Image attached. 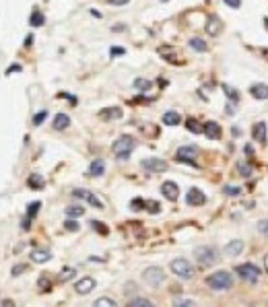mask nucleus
<instances>
[{"mask_svg":"<svg viewBox=\"0 0 268 307\" xmlns=\"http://www.w3.org/2000/svg\"><path fill=\"white\" fill-rule=\"evenodd\" d=\"M128 305H130V307H153V301L142 299V297H136V299H132Z\"/></svg>","mask_w":268,"mask_h":307,"instance_id":"29","label":"nucleus"},{"mask_svg":"<svg viewBox=\"0 0 268 307\" xmlns=\"http://www.w3.org/2000/svg\"><path fill=\"white\" fill-rule=\"evenodd\" d=\"M110 54H112V56H124V54H126V49L120 47V45H114V47L110 49Z\"/></svg>","mask_w":268,"mask_h":307,"instance_id":"40","label":"nucleus"},{"mask_svg":"<svg viewBox=\"0 0 268 307\" xmlns=\"http://www.w3.org/2000/svg\"><path fill=\"white\" fill-rule=\"evenodd\" d=\"M202 132H204L208 138H212V140H219V138H221V126H219L217 122H206Z\"/></svg>","mask_w":268,"mask_h":307,"instance_id":"16","label":"nucleus"},{"mask_svg":"<svg viewBox=\"0 0 268 307\" xmlns=\"http://www.w3.org/2000/svg\"><path fill=\"white\" fill-rule=\"evenodd\" d=\"M161 194H163L167 200H178L180 188H178L176 182H163V184H161Z\"/></svg>","mask_w":268,"mask_h":307,"instance_id":"13","label":"nucleus"},{"mask_svg":"<svg viewBox=\"0 0 268 307\" xmlns=\"http://www.w3.org/2000/svg\"><path fill=\"white\" fill-rule=\"evenodd\" d=\"M186 202L190 204V207H202V204L206 202V196H204V192H202V190H198V188H190V190H188V194H186Z\"/></svg>","mask_w":268,"mask_h":307,"instance_id":"10","label":"nucleus"},{"mask_svg":"<svg viewBox=\"0 0 268 307\" xmlns=\"http://www.w3.org/2000/svg\"><path fill=\"white\" fill-rule=\"evenodd\" d=\"M190 47H192V49H196V52H206V49H208L206 41H204V39H200V37H192V39H190Z\"/></svg>","mask_w":268,"mask_h":307,"instance_id":"25","label":"nucleus"},{"mask_svg":"<svg viewBox=\"0 0 268 307\" xmlns=\"http://www.w3.org/2000/svg\"><path fill=\"white\" fill-rule=\"evenodd\" d=\"M132 209H144V200H132Z\"/></svg>","mask_w":268,"mask_h":307,"instance_id":"45","label":"nucleus"},{"mask_svg":"<svg viewBox=\"0 0 268 307\" xmlns=\"http://www.w3.org/2000/svg\"><path fill=\"white\" fill-rule=\"evenodd\" d=\"M29 23H31V27H41V25L45 23V19H43V15H41V13H37V11H35V13L31 15Z\"/></svg>","mask_w":268,"mask_h":307,"instance_id":"30","label":"nucleus"},{"mask_svg":"<svg viewBox=\"0 0 268 307\" xmlns=\"http://www.w3.org/2000/svg\"><path fill=\"white\" fill-rule=\"evenodd\" d=\"M254 138L258 140V142H266V124L264 122H260V124H256L254 126Z\"/></svg>","mask_w":268,"mask_h":307,"instance_id":"22","label":"nucleus"},{"mask_svg":"<svg viewBox=\"0 0 268 307\" xmlns=\"http://www.w3.org/2000/svg\"><path fill=\"white\" fill-rule=\"evenodd\" d=\"M258 231L264 235V237H268V219L266 221H260L258 223Z\"/></svg>","mask_w":268,"mask_h":307,"instance_id":"39","label":"nucleus"},{"mask_svg":"<svg viewBox=\"0 0 268 307\" xmlns=\"http://www.w3.org/2000/svg\"><path fill=\"white\" fill-rule=\"evenodd\" d=\"M223 91H225V93H227V95L231 97V101H237V99H239V93H237L235 89H231V87H227V85H223Z\"/></svg>","mask_w":268,"mask_h":307,"instance_id":"35","label":"nucleus"},{"mask_svg":"<svg viewBox=\"0 0 268 307\" xmlns=\"http://www.w3.org/2000/svg\"><path fill=\"white\" fill-rule=\"evenodd\" d=\"M45 116H47V112H39V114H35V118H33V124H35V126H39V124H43V120H45Z\"/></svg>","mask_w":268,"mask_h":307,"instance_id":"41","label":"nucleus"},{"mask_svg":"<svg viewBox=\"0 0 268 307\" xmlns=\"http://www.w3.org/2000/svg\"><path fill=\"white\" fill-rule=\"evenodd\" d=\"M174 305H176V307H178V305H180V307H190V305H194V301H192V299H174Z\"/></svg>","mask_w":268,"mask_h":307,"instance_id":"37","label":"nucleus"},{"mask_svg":"<svg viewBox=\"0 0 268 307\" xmlns=\"http://www.w3.org/2000/svg\"><path fill=\"white\" fill-rule=\"evenodd\" d=\"M206 285L212 291H227V289L233 287V276L227 270H217V272H212L210 276H206Z\"/></svg>","mask_w":268,"mask_h":307,"instance_id":"1","label":"nucleus"},{"mask_svg":"<svg viewBox=\"0 0 268 307\" xmlns=\"http://www.w3.org/2000/svg\"><path fill=\"white\" fill-rule=\"evenodd\" d=\"M264 25H266V29H268V19H264Z\"/></svg>","mask_w":268,"mask_h":307,"instance_id":"49","label":"nucleus"},{"mask_svg":"<svg viewBox=\"0 0 268 307\" xmlns=\"http://www.w3.org/2000/svg\"><path fill=\"white\" fill-rule=\"evenodd\" d=\"M110 5H114V7H122V5H128V0H107Z\"/></svg>","mask_w":268,"mask_h":307,"instance_id":"46","label":"nucleus"},{"mask_svg":"<svg viewBox=\"0 0 268 307\" xmlns=\"http://www.w3.org/2000/svg\"><path fill=\"white\" fill-rule=\"evenodd\" d=\"M134 87H136L138 91H149V89H151V81H147V79H138V81L134 83Z\"/></svg>","mask_w":268,"mask_h":307,"instance_id":"32","label":"nucleus"},{"mask_svg":"<svg viewBox=\"0 0 268 307\" xmlns=\"http://www.w3.org/2000/svg\"><path fill=\"white\" fill-rule=\"evenodd\" d=\"M237 169H239V173H241V175H250V173H252V169L248 167V163H241Z\"/></svg>","mask_w":268,"mask_h":307,"instance_id":"43","label":"nucleus"},{"mask_svg":"<svg viewBox=\"0 0 268 307\" xmlns=\"http://www.w3.org/2000/svg\"><path fill=\"white\" fill-rule=\"evenodd\" d=\"M264 268H266V272H268V253L264 255Z\"/></svg>","mask_w":268,"mask_h":307,"instance_id":"48","label":"nucleus"},{"mask_svg":"<svg viewBox=\"0 0 268 307\" xmlns=\"http://www.w3.org/2000/svg\"><path fill=\"white\" fill-rule=\"evenodd\" d=\"M243 251V241L241 239H233L225 245V253L229 255V258H235V255H239Z\"/></svg>","mask_w":268,"mask_h":307,"instance_id":"15","label":"nucleus"},{"mask_svg":"<svg viewBox=\"0 0 268 307\" xmlns=\"http://www.w3.org/2000/svg\"><path fill=\"white\" fill-rule=\"evenodd\" d=\"M142 169H144V171H151V173H163V171H167V163H165L163 159L151 157V159H144V161H142Z\"/></svg>","mask_w":268,"mask_h":307,"instance_id":"8","label":"nucleus"},{"mask_svg":"<svg viewBox=\"0 0 268 307\" xmlns=\"http://www.w3.org/2000/svg\"><path fill=\"white\" fill-rule=\"evenodd\" d=\"M169 268H172V272H174L176 276H180V278H186V280L194 278V268H192V264H190L186 258H176V260L169 264Z\"/></svg>","mask_w":268,"mask_h":307,"instance_id":"4","label":"nucleus"},{"mask_svg":"<svg viewBox=\"0 0 268 307\" xmlns=\"http://www.w3.org/2000/svg\"><path fill=\"white\" fill-rule=\"evenodd\" d=\"M223 192H225L227 196H239V192H241V190H239V188H235V186H225V188H223Z\"/></svg>","mask_w":268,"mask_h":307,"instance_id":"36","label":"nucleus"},{"mask_svg":"<svg viewBox=\"0 0 268 307\" xmlns=\"http://www.w3.org/2000/svg\"><path fill=\"white\" fill-rule=\"evenodd\" d=\"M72 196H75V198H83V200H87V202L91 204V207H95V209H103L101 200H97V196H95L93 192H89V190L77 188V190H72Z\"/></svg>","mask_w":268,"mask_h":307,"instance_id":"9","label":"nucleus"},{"mask_svg":"<svg viewBox=\"0 0 268 307\" xmlns=\"http://www.w3.org/2000/svg\"><path fill=\"white\" fill-rule=\"evenodd\" d=\"M95 278H91V276H85V278H81V280H77L75 283V291L79 293V295H89L93 289H95Z\"/></svg>","mask_w":268,"mask_h":307,"instance_id":"11","label":"nucleus"},{"mask_svg":"<svg viewBox=\"0 0 268 307\" xmlns=\"http://www.w3.org/2000/svg\"><path fill=\"white\" fill-rule=\"evenodd\" d=\"M194 258H196V262L202 264V266H212V264H217L219 253L214 251L212 247H208V245H200V247L194 249Z\"/></svg>","mask_w":268,"mask_h":307,"instance_id":"3","label":"nucleus"},{"mask_svg":"<svg viewBox=\"0 0 268 307\" xmlns=\"http://www.w3.org/2000/svg\"><path fill=\"white\" fill-rule=\"evenodd\" d=\"M163 3H167V0H163Z\"/></svg>","mask_w":268,"mask_h":307,"instance_id":"50","label":"nucleus"},{"mask_svg":"<svg viewBox=\"0 0 268 307\" xmlns=\"http://www.w3.org/2000/svg\"><path fill=\"white\" fill-rule=\"evenodd\" d=\"M25 270H27V266H25V264H17V266L13 268V276H19V274H21V272H25Z\"/></svg>","mask_w":268,"mask_h":307,"instance_id":"42","label":"nucleus"},{"mask_svg":"<svg viewBox=\"0 0 268 307\" xmlns=\"http://www.w3.org/2000/svg\"><path fill=\"white\" fill-rule=\"evenodd\" d=\"M196 155H198V148H196V146H182V148H178V152H176V159L182 161V163H188V165L198 167V165L194 163V157H196Z\"/></svg>","mask_w":268,"mask_h":307,"instance_id":"7","label":"nucleus"},{"mask_svg":"<svg viewBox=\"0 0 268 307\" xmlns=\"http://www.w3.org/2000/svg\"><path fill=\"white\" fill-rule=\"evenodd\" d=\"M41 209V202H31L29 207H27V219H25V223H23V229L27 231L29 229V225H31V219L35 217V213Z\"/></svg>","mask_w":268,"mask_h":307,"instance_id":"18","label":"nucleus"},{"mask_svg":"<svg viewBox=\"0 0 268 307\" xmlns=\"http://www.w3.org/2000/svg\"><path fill=\"white\" fill-rule=\"evenodd\" d=\"M235 272L243 278V280H248V283H256L258 278H260V268L256 266V264H239L237 268H235Z\"/></svg>","mask_w":268,"mask_h":307,"instance_id":"6","label":"nucleus"},{"mask_svg":"<svg viewBox=\"0 0 268 307\" xmlns=\"http://www.w3.org/2000/svg\"><path fill=\"white\" fill-rule=\"evenodd\" d=\"M66 215H68V219H79V217L85 215V209L81 207V204H70V207L66 209Z\"/></svg>","mask_w":268,"mask_h":307,"instance_id":"23","label":"nucleus"},{"mask_svg":"<svg viewBox=\"0 0 268 307\" xmlns=\"http://www.w3.org/2000/svg\"><path fill=\"white\" fill-rule=\"evenodd\" d=\"M91 227L97 229V233H101V235H107V231H110V229H107L103 223H99V221H91Z\"/></svg>","mask_w":268,"mask_h":307,"instance_id":"33","label":"nucleus"},{"mask_svg":"<svg viewBox=\"0 0 268 307\" xmlns=\"http://www.w3.org/2000/svg\"><path fill=\"white\" fill-rule=\"evenodd\" d=\"M225 5L231 9H239L241 7V0H225Z\"/></svg>","mask_w":268,"mask_h":307,"instance_id":"44","label":"nucleus"},{"mask_svg":"<svg viewBox=\"0 0 268 307\" xmlns=\"http://www.w3.org/2000/svg\"><path fill=\"white\" fill-rule=\"evenodd\" d=\"M29 188H33V190L43 188V177H41V175H37V173L29 175Z\"/></svg>","mask_w":268,"mask_h":307,"instance_id":"27","label":"nucleus"},{"mask_svg":"<svg viewBox=\"0 0 268 307\" xmlns=\"http://www.w3.org/2000/svg\"><path fill=\"white\" fill-rule=\"evenodd\" d=\"M142 280H144L149 287L157 289V287L163 285V280H165V272L161 270L159 266H149V268L142 272Z\"/></svg>","mask_w":268,"mask_h":307,"instance_id":"5","label":"nucleus"},{"mask_svg":"<svg viewBox=\"0 0 268 307\" xmlns=\"http://www.w3.org/2000/svg\"><path fill=\"white\" fill-rule=\"evenodd\" d=\"M250 93H252V97H254V99L264 101V99H268V85H264V83L254 85V87L250 89Z\"/></svg>","mask_w":268,"mask_h":307,"instance_id":"17","label":"nucleus"},{"mask_svg":"<svg viewBox=\"0 0 268 307\" xmlns=\"http://www.w3.org/2000/svg\"><path fill=\"white\" fill-rule=\"evenodd\" d=\"M99 116L103 120H118V118H122V110L120 108H105L99 112Z\"/></svg>","mask_w":268,"mask_h":307,"instance_id":"19","label":"nucleus"},{"mask_svg":"<svg viewBox=\"0 0 268 307\" xmlns=\"http://www.w3.org/2000/svg\"><path fill=\"white\" fill-rule=\"evenodd\" d=\"M54 130H66L68 126H70V118L66 116V114H58L56 118H54Z\"/></svg>","mask_w":268,"mask_h":307,"instance_id":"20","label":"nucleus"},{"mask_svg":"<svg viewBox=\"0 0 268 307\" xmlns=\"http://www.w3.org/2000/svg\"><path fill=\"white\" fill-rule=\"evenodd\" d=\"M134 138L130 136V134H124V136H120L116 142H114V155L118 157V159H128L130 157V152H132V148H134Z\"/></svg>","mask_w":268,"mask_h":307,"instance_id":"2","label":"nucleus"},{"mask_svg":"<svg viewBox=\"0 0 268 307\" xmlns=\"http://www.w3.org/2000/svg\"><path fill=\"white\" fill-rule=\"evenodd\" d=\"M204 29H206V33H210V35H219L221 29H223V23H221V19H219L217 15H210V17L206 19Z\"/></svg>","mask_w":268,"mask_h":307,"instance_id":"14","label":"nucleus"},{"mask_svg":"<svg viewBox=\"0 0 268 307\" xmlns=\"http://www.w3.org/2000/svg\"><path fill=\"white\" fill-rule=\"evenodd\" d=\"M103 171H105V163H103L101 159H95V161L89 165V175H93V177L103 175Z\"/></svg>","mask_w":268,"mask_h":307,"instance_id":"21","label":"nucleus"},{"mask_svg":"<svg viewBox=\"0 0 268 307\" xmlns=\"http://www.w3.org/2000/svg\"><path fill=\"white\" fill-rule=\"evenodd\" d=\"M180 122H182V118H180L178 112H167L163 116V124H167V126H178Z\"/></svg>","mask_w":268,"mask_h":307,"instance_id":"24","label":"nucleus"},{"mask_svg":"<svg viewBox=\"0 0 268 307\" xmlns=\"http://www.w3.org/2000/svg\"><path fill=\"white\" fill-rule=\"evenodd\" d=\"M21 70V64H13L9 70H7V74H13V72H19Z\"/></svg>","mask_w":268,"mask_h":307,"instance_id":"47","label":"nucleus"},{"mask_svg":"<svg viewBox=\"0 0 268 307\" xmlns=\"http://www.w3.org/2000/svg\"><path fill=\"white\" fill-rule=\"evenodd\" d=\"M75 274H77L75 268H64V270L60 272V280H68V278H72Z\"/></svg>","mask_w":268,"mask_h":307,"instance_id":"34","label":"nucleus"},{"mask_svg":"<svg viewBox=\"0 0 268 307\" xmlns=\"http://www.w3.org/2000/svg\"><path fill=\"white\" fill-rule=\"evenodd\" d=\"M95 307H116V301L103 297V299H97V301H95Z\"/></svg>","mask_w":268,"mask_h":307,"instance_id":"31","label":"nucleus"},{"mask_svg":"<svg viewBox=\"0 0 268 307\" xmlns=\"http://www.w3.org/2000/svg\"><path fill=\"white\" fill-rule=\"evenodd\" d=\"M64 229H66V231H79V223L72 221V219H68V221L64 223Z\"/></svg>","mask_w":268,"mask_h":307,"instance_id":"38","label":"nucleus"},{"mask_svg":"<svg viewBox=\"0 0 268 307\" xmlns=\"http://www.w3.org/2000/svg\"><path fill=\"white\" fill-rule=\"evenodd\" d=\"M29 258H31V262H35V264H43V262H50V260H52V251L45 249V247H35V249L29 253Z\"/></svg>","mask_w":268,"mask_h":307,"instance_id":"12","label":"nucleus"},{"mask_svg":"<svg viewBox=\"0 0 268 307\" xmlns=\"http://www.w3.org/2000/svg\"><path fill=\"white\" fill-rule=\"evenodd\" d=\"M144 209H147L151 215H157V213L161 211V204L155 202V200H144Z\"/></svg>","mask_w":268,"mask_h":307,"instance_id":"28","label":"nucleus"},{"mask_svg":"<svg viewBox=\"0 0 268 307\" xmlns=\"http://www.w3.org/2000/svg\"><path fill=\"white\" fill-rule=\"evenodd\" d=\"M186 128H188L190 132H194V134H200V132L204 130V126H202L198 120H194V118H188V120H186Z\"/></svg>","mask_w":268,"mask_h":307,"instance_id":"26","label":"nucleus"}]
</instances>
